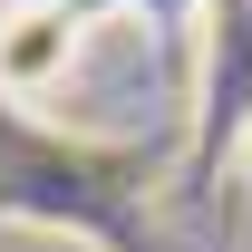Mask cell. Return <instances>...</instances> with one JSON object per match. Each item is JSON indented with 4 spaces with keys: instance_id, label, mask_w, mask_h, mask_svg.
I'll use <instances>...</instances> for the list:
<instances>
[{
    "instance_id": "6da1fadb",
    "label": "cell",
    "mask_w": 252,
    "mask_h": 252,
    "mask_svg": "<svg viewBox=\"0 0 252 252\" xmlns=\"http://www.w3.org/2000/svg\"><path fill=\"white\" fill-rule=\"evenodd\" d=\"M78 49H88V30H78L68 10L10 0V10H0V97H20V107L59 97L68 78H78Z\"/></svg>"
},
{
    "instance_id": "7a4b0ae2",
    "label": "cell",
    "mask_w": 252,
    "mask_h": 252,
    "mask_svg": "<svg viewBox=\"0 0 252 252\" xmlns=\"http://www.w3.org/2000/svg\"><path fill=\"white\" fill-rule=\"evenodd\" d=\"M126 10H146L156 30H185V20H194V0H126Z\"/></svg>"
},
{
    "instance_id": "3957f363",
    "label": "cell",
    "mask_w": 252,
    "mask_h": 252,
    "mask_svg": "<svg viewBox=\"0 0 252 252\" xmlns=\"http://www.w3.org/2000/svg\"><path fill=\"white\" fill-rule=\"evenodd\" d=\"M49 10H68V20H78V30H97V20H107V10H126V0H49Z\"/></svg>"
},
{
    "instance_id": "277c9868",
    "label": "cell",
    "mask_w": 252,
    "mask_h": 252,
    "mask_svg": "<svg viewBox=\"0 0 252 252\" xmlns=\"http://www.w3.org/2000/svg\"><path fill=\"white\" fill-rule=\"evenodd\" d=\"M243 185H252V117H243Z\"/></svg>"
}]
</instances>
